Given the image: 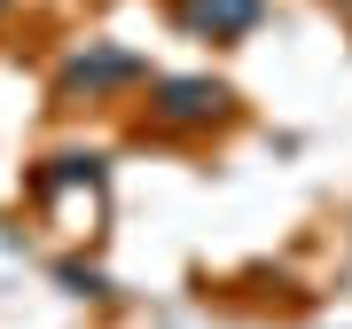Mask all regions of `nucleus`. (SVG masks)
<instances>
[{"label": "nucleus", "mask_w": 352, "mask_h": 329, "mask_svg": "<svg viewBox=\"0 0 352 329\" xmlns=\"http://www.w3.org/2000/svg\"><path fill=\"white\" fill-rule=\"evenodd\" d=\"M180 16H188L204 39H243L258 24V0H180Z\"/></svg>", "instance_id": "obj_2"}, {"label": "nucleus", "mask_w": 352, "mask_h": 329, "mask_svg": "<svg viewBox=\"0 0 352 329\" xmlns=\"http://www.w3.org/2000/svg\"><path fill=\"white\" fill-rule=\"evenodd\" d=\"M219 110H227L219 78H164V87H157V118H164V126H212Z\"/></svg>", "instance_id": "obj_1"}]
</instances>
